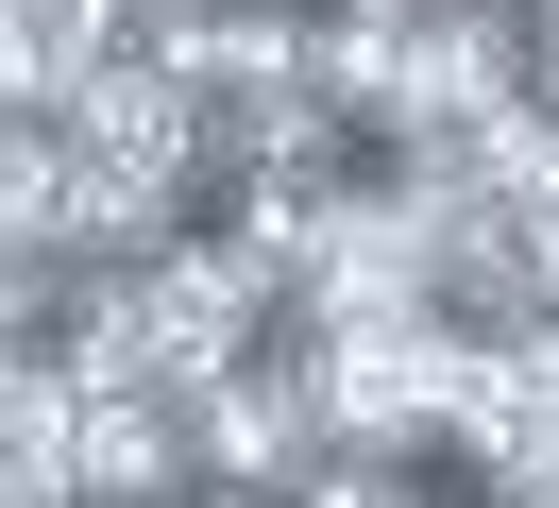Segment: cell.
<instances>
[{
	"label": "cell",
	"instance_id": "6da1fadb",
	"mask_svg": "<svg viewBox=\"0 0 559 508\" xmlns=\"http://www.w3.org/2000/svg\"><path fill=\"white\" fill-rule=\"evenodd\" d=\"M322 373V424H340V458H424V440H457V390H475V322H441V305H390V322H322L306 339Z\"/></svg>",
	"mask_w": 559,
	"mask_h": 508
},
{
	"label": "cell",
	"instance_id": "7a4b0ae2",
	"mask_svg": "<svg viewBox=\"0 0 559 508\" xmlns=\"http://www.w3.org/2000/svg\"><path fill=\"white\" fill-rule=\"evenodd\" d=\"M543 102V17L525 0H424L407 17V85H390V153L424 135H491Z\"/></svg>",
	"mask_w": 559,
	"mask_h": 508
},
{
	"label": "cell",
	"instance_id": "3957f363",
	"mask_svg": "<svg viewBox=\"0 0 559 508\" xmlns=\"http://www.w3.org/2000/svg\"><path fill=\"white\" fill-rule=\"evenodd\" d=\"M187 440H204V492H306V474L340 458L322 373H306V322H288L272 356H238L221 390H187Z\"/></svg>",
	"mask_w": 559,
	"mask_h": 508
},
{
	"label": "cell",
	"instance_id": "277c9868",
	"mask_svg": "<svg viewBox=\"0 0 559 508\" xmlns=\"http://www.w3.org/2000/svg\"><path fill=\"white\" fill-rule=\"evenodd\" d=\"M288 339V288L238 255V237H170L153 255V390H221L238 356Z\"/></svg>",
	"mask_w": 559,
	"mask_h": 508
},
{
	"label": "cell",
	"instance_id": "5b68a950",
	"mask_svg": "<svg viewBox=\"0 0 559 508\" xmlns=\"http://www.w3.org/2000/svg\"><path fill=\"white\" fill-rule=\"evenodd\" d=\"M69 492H85V508H187V492H204L187 390H85V424H69Z\"/></svg>",
	"mask_w": 559,
	"mask_h": 508
},
{
	"label": "cell",
	"instance_id": "8992f818",
	"mask_svg": "<svg viewBox=\"0 0 559 508\" xmlns=\"http://www.w3.org/2000/svg\"><path fill=\"white\" fill-rule=\"evenodd\" d=\"M356 153V119L322 85H238V102H204V187H254V169H340Z\"/></svg>",
	"mask_w": 559,
	"mask_h": 508
},
{
	"label": "cell",
	"instance_id": "52a82bcc",
	"mask_svg": "<svg viewBox=\"0 0 559 508\" xmlns=\"http://www.w3.org/2000/svg\"><path fill=\"white\" fill-rule=\"evenodd\" d=\"M340 203H356V169H254V187H221V237H238L272 288H306L322 237H340Z\"/></svg>",
	"mask_w": 559,
	"mask_h": 508
},
{
	"label": "cell",
	"instance_id": "ba28073f",
	"mask_svg": "<svg viewBox=\"0 0 559 508\" xmlns=\"http://www.w3.org/2000/svg\"><path fill=\"white\" fill-rule=\"evenodd\" d=\"M306 85L340 102L356 135H390V85H407V17H356V0H322V17H306Z\"/></svg>",
	"mask_w": 559,
	"mask_h": 508
},
{
	"label": "cell",
	"instance_id": "9c48e42d",
	"mask_svg": "<svg viewBox=\"0 0 559 508\" xmlns=\"http://www.w3.org/2000/svg\"><path fill=\"white\" fill-rule=\"evenodd\" d=\"M288 508H475V492H424V458H322Z\"/></svg>",
	"mask_w": 559,
	"mask_h": 508
},
{
	"label": "cell",
	"instance_id": "30bf717a",
	"mask_svg": "<svg viewBox=\"0 0 559 508\" xmlns=\"http://www.w3.org/2000/svg\"><path fill=\"white\" fill-rule=\"evenodd\" d=\"M51 305H69V255H17L0 237V356H51Z\"/></svg>",
	"mask_w": 559,
	"mask_h": 508
},
{
	"label": "cell",
	"instance_id": "8fae6325",
	"mask_svg": "<svg viewBox=\"0 0 559 508\" xmlns=\"http://www.w3.org/2000/svg\"><path fill=\"white\" fill-rule=\"evenodd\" d=\"M187 508H288V492H187Z\"/></svg>",
	"mask_w": 559,
	"mask_h": 508
},
{
	"label": "cell",
	"instance_id": "7c38bea8",
	"mask_svg": "<svg viewBox=\"0 0 559 508\" xmlns=\"http://www.w3.org/2000/svg\"><path fill=\"white\" fill-rule=\"evenodd\" d=\"M543 119H559V34H543Z\"/></svg>",
	"mask_w": 559,
	"mask_h": 508
},
{
	"label": "cell",
	"instance_id": "4fadbf2b",
	"mask_svg": "<svg viewBox=\"0 0 559 508\" xmlns=\"http://www.w3.org/2000/svg\"><path fill=\"white\" fill-rule=\"evenodd\" d=\"M356 17H424V0H356Z\"/></svg>",
	"mask_w": 559,
	"mask_h": 508
},
{
	"label": "cell",
	"instance_id": "5bb4252c",
	"mask_svg": "<svg viewBox=\"0 0 559 508\" xmlns=\"http://www.w3.org/2000/svg\"><path fill=\"white\" fill-rule=\"evenodd\" d=\"M525 17H543V34H559V0H525Z\"/></svg>",
	"mask_w": 559,
	"mask_h": 508
},
{
	"label": "cell",
	"instance_id": "9a60e30c",
	"mask_svg": "<svg viewBox=\"0 0 559 508\" xmlns=\"http://www.w3.org/2000/svg\"><path fill=\"white\" fill-rule=\"evenodd\" d=\"M136 17H170V0H136Z\"/></svg>",
	"mask_w": 559,
	"mask_h": 508
}]
</instances>
